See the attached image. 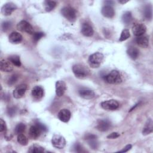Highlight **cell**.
<instances>
[{"label": "cell", "instance_id": "24", "mask_svg": "<svg viewBox=\"0 0 153 153\" xmlns=\"http://www.w3.org/2000/svg\"><path fill=\"white\" fill-rule=\"evenodd\" d=\"M127 53L131 59L135 60L138 57L139 55V51L137 48L131 46L129 47L127 50Z\"/></svg>", "mask_w": 153, "mask_h": 153}, {"label": "cell", "instance_id": "29", "mask_svg": "<svg viewBox=\"0 0 153 153\" xmlns=\"http://www.w3.org/2000/svg\"><path fill=\"white\" fill-rule=\"evenodd\" d=\"M8 60L16 66H21V61L20 57L17 55H12L8 57Z\"/></svg>", "mask_w": 153, "mask_h": 153}, {"label": "cell", "instance_id": "9", "mask_svg": "<svg viewBox=\"0 0 153 153\" xmlns=\"http://www.w3.org/2000/svg\"><path fill=\"white\" fill-rule=\"evenodd\" d=\"M146 27L142 23H139V22L135 23L133 24L132 26L133 33L134 36L137 37L144 35V33L146 32Z\"/></svg>", "mask_w": 153, "mask_h": 153}, {"label": "cell", "instance_id": "6", "mask_svg": "<svg viewBox=\"0 0 153 153\" xmlns=\"http://www.w3.org/2000/svg\"><path fill=\"white\" fill-rule=\"evenodd\" d=\"M53 146L57 149H63L66 145V140L63 136L59 134H54L51 139Z\"/></svg>", "mask_w": 153, "mask_h": 153}, {"label": "cell", "instance_id": "25", "mask_svg": "<svg viewBox=\"0 0 153 153\" xmlns=\"http://www.w3.org/2000/svg\"><path fill=\"white\" fill-rule=\"evenodd\" d=\"M43 152H44V148L38 144L32 145L28 149V152L30 153H40Z\"/></svg>", "mask_w": 153, "mask_h": 153}, {"label": "cell", "instance_id": "17", "mask_svg": "<svg viewBox=\"0 0 153 153\" xmlns=\"http://www.w3.org/2000/svg\"><path fill=\"white\" fill-rule=\"evenodd\" d=\"M102 14L106 18H112L115 15V11L111 5H105L102 8Z\"/></svg>", "mask_w": 153, "mask_h": 153}, {"label": "cell", "instance_id": "7", "mask_svg": "<svg viewBox=\"0 0 153 153\" xmlns=\"http://www.w3.org/2000/svg\"><path fill=\"white\" fill-rule=\"evenodd\" d=\"M101 107L107 111H114L119 108V103L114 100L111 99L106 101H103L100 104Z\"/></svg>", "mask_w": 153, "mask_h": 153}, {"label": "cell", "instance_id": "28", "mask_svg": "<svg viewBox=\"0 0 153 153\" xmlns=\"http://www.w3.org/2000/svg\"><path fill=\"white\" fill-rule=\"evenodd\" d=\"M56 2L53 1H44V6L45 10L47 12H50L52 11L56 7Z\"/></svg>", "mask_w": 153, "mask_h": 153}, {"label": "cell", "instance_id": "5", "mask_svg": "<svg viewBox=\"0 0 153 153\" xmlns=\"http://www.w3.org/2000/svg\"><path fill=\"white\" fill-rule=\"evenodd\" d=\"M61 13L62 16L69 22H73L75 21L76 18V13L75 10L70 6H66L62 8Z\"/></svg>", "mask_w": 153, "mask_h": 153}, {"label": "cell", "instance_id": "2", "mask_svg": "<svg viewBox=\"0 0 153 153\" xmlns=\"http://www.w3.org/2000/svg\"><path fill=\"white\" fill-rule=\"evenodd\" d=\"M72 71L75 76L79 79L86 78L89 74V69L82 64H76L72 67Z\"/></svg>", "mask_w": 153, "mask_h": 153}, {"label": "cell", "instance_id": "8", "mask_svg": "<svg viewBox=\"0 0 153 153\" xmlns=\"http://www.w3.org/2000/svg\"><path fill=\"white\" fill-rule=\"evenodd\" d=\"M17 28L18 30L29 34H33L34 33L32 26L26 20H22L19 22L17 25Z\"/></svg>", "mask_w": 153, "mask_h": 153}, {"label": "cell", "instance_id": "35", "mask_svg": "<svg viewBox=\"0 0 153 153\" xmlns=\"http://www.w3.org/2000/svg\"><path fill=\"white\" fill-rule=\"evenodd\" d=\"M17 78H18V76L17 75L14 74V75H11L8 79V84L10 85L14 84L17 81Z\"/></svg>", "mask_w": 153, "mask_h": 153}, {"label": "cell", "instance_id": "19", "mask_svg": "<svg viewBox=\"0 0 153 153\" xmlns=\"http://www.w3.org/2000/svg\"><path fill=\"white\" fill-rule=\"evenodd\" d=\"M81 33L85 36L90 37L93 35L94 30L90 24L88 23H84L81 27Z\"/></svg>", "mask_w": 153, "mask_h": 153}, {"label": "cell", "instance_id": "39", "mask_svg": "<svg viewBox=\"0 0 153 153\" xmlns=\"http://www.w3.org/2000/svg\"><path fill=\"white\" fill-rule=\"evenodd\" d=\"M131 145L130 144H128V145H127L125 147L123 148V149L122 150H120L119 152H127L128 151H129L131 148Z\"/></svg>", "mask_w": 153, "mask_h": 153}, {"label": "cell", "instance_id": "18", "mask_svg": "<svg viewBox=\"0 0 153 153\" xmlns=\"http://www.w3.org/2000/svg\"><path fill=\"white\" fill-rule=\"evenodd\" d=\"M136 42L137 44L142 48H147L149 46V36L147 35H141L137 36L136 39Z\"/></svg>", "mask_w": 153, "mask_h": 153}, {"label": "cell", "instance_id": "11", "mask_svg": "<svg viewBox=\"0 0 153 153\" xmlns=\"http://www.w3.org/2000/svg\"><path fill=\"white\" fill-rule=\"evenodd\" d=\"M27 90V85L25 84H22L18 85L13 91V94L14 98L20 99L22 97Z\"/></svg>", "mask_w": 153, "mask_h": 153}, {"label": "cell", "instance_id": "41", "mask_svg": "<svg viewBox=\"0 0 153 153\" xmlns=\"http://www.w3.org/2000/svg\"><path fill=\"white\" fill-rule=\"evenodd\" d=\"M128 2V1H119V2L120 3H121V4H125V3H126V2Z\"/></svg>", "mask_w": 153, "mask_h": 153}, {"label": "cell", "instance_id": "15", "mask_svg": "<svg viewBox=\"0 0 153 153\" xmlns=\"http://www.w3.org/2000/svg\"><path fill=\"white\" fill-rule=\"evenodd\" d=\"M56 88V94L57 96L60 97L63 95L66 90V85L65 82L63 81H57L56 82L55 85Z\"/></svg>", "mask_w": 153, "mask_h": 153}, {"label": "cell", "instance_id": "12", "mask_svg": "<svg viewBox=\"0 0 153 153\" xmlns=\"http://www.w3.org/2000/svg\"><path fill=\"white\" fill-rule=\"evenodd\" d=\"M85 140L87 142L88 145L93 149L98 148V141L97 136L93 134H87L85 136Z\"/></svg>", "mask_w": 153, "mask_h": 153}, {"label": "cell", "instance_id": "23", "mask_svg": "<svg viewBox=\"0 0 153 153\" xmlns=\"http://www.w3.org/2000/svg\"><path fill=\"white\" fill-rule=\"evenodd\" d=\"M153 131V122L151 118L148 119L145 125L142 130V134L143 135H148L151 133Z\"/></svg>", "mask_w": 153, "mask_h": 153}, {"label": "cell", "instance_id": "33", "mask_svg": "<svg viewBox=\"0 0 153 153\" xmlns=\"http://www.w3.org/2000/svg\"><path fill=\"white\" fill-rule=\"evenodd\" d=\"M33 40L35 42H36L38 41H39L42 36H44V34L43 32H34L33 34Z\"/></svg>", "mask_w": 153, "mask_h": 153}, {"label": "cell", "instance_id": "27", "mask_svg": "<svg viewBox=\"0 0 153 153\" xmlns=\"http://www.w3.org/2000/svg\"><path fill=\"white\" fill-rule=\"evenodd\" d=\"M122 20L123 23L127 25L130 24L133 20V17L131 12L130 11L125 12L122 16Z\"/></svg>", "mask_w": 153, "mask_h": 153}, {"label": "cell", "instance_id": "31", "mask_svg": "<svg viewBox=\"0 0 153 153\" xmlns=\"http://www.w3.org/2000/svg\"><path fill=\"white\" fill-rule=\"evenodd\" d=\"M25 129H26L25 124L23 123H20L16 126L14 131H15L16 134H19L23 133L25 131Z\"/></svg>", "mask_w": 153, "mask_h": 153}, {"label": "cell", "instance_id": "32", "mask_svg": "<svg viewBox=\"0 0 153 153\" xmlns=\"http://www.w3.org/2000/svg\"><path fill=\"white\" fill-rule=\"evenodd\" d=\"M130 36V34L129 30L127 29H124V30H123V31L121 32L119 41H125V40L127 39Z\"/></svg>", "mask_w": 153, "mask_h": 153}, {"label": "cell", "instance_id": "21", "mask_svg": "<svg viewBox=\"0 0 153 153\" xmlns=\"http://www.w3.org/2000/svg\"><path fill=\"white\" fill-rule=\"evenodd\" d=\"M79 95L84 99H91L95 96L94 92L89 89H81L78 90Z\"/></svg>", "mask_w": 153, "mask_h": 153}, {"label": "cell", "instance_id": "40", "mask_svg": "<svg viewBox=\"0 0 153 153\" xmlns=\"http://www.w3.org/2000/svg\"><path fill=\"white\" fill-rule=\"evenodd\" d=\"M8 114L10 115V116H13L14 114H15V112H16V109L14 107H12V108H10L8 109Z\"/></svg>", "mask_w": 153, "mask_h": 153}, {"label": "cell", "instance_id": "38", "mask_svg": "<svg viewBox=\"0 0 153 153\" xmlns=\"http://www.w3.org/2000/svg\"><path fill=\"white\" fill-rule=\"evenodd\" d=\"M120 136V134L117 132H113L112 133H111L110 134H109L107 137L109 139H115L117 138Z\"/></svg>", "mask_w": 153, "mask_h": 153}, {"label": "cell", "instance_id": "34", "mask_svg": "<svg viewBox=\"0 0 153 153\" xmlns=\"http://www.w3.org/2000/svg\"><path fill=\"white\" fill-rule=\"evenodd\" d=\"M2 29L3 31H7V30H8L11 26V23L9 21H5L2 23Z\"/></svg>", "mask_w": 153, "mask_h": 153}, {"label": "cell", "instance_id": "36", "mask_svg": "<svg viewBox=\"0 0 153 153\" xmlns=\"http://www.w3.org/2000/svg\"><path fill=\"white\" fill-rule=\"evenodd\" d=\"M0 131L1 133H6L7 131V126L5 122L2 120H0Z\"/></svg>", "mask_w": 153, "mask_h": 153}, {"label": "cell", "instance_id": "22", "mask_svg": "<svg viewBox=\"0 0 153 153\" xmlns=\"http://www.w3.org/2000/svg\"><path fill=\"white\" fill-rule=\"evenodd\" d=\"M32 95L36 99H40L44 96V89L41 86L36 85L32 90Z\"/></svg>", "mask_w": 153, "mask_h": 153}, {"label": "cell", "instance_id": "37", "mask_svg": "<svg viewBox=\"0 0 153 153\" xmlns=\"http://www.w3.org/2000/svg\"><path fill=\"white\" fill-rule=\"evenodd\" d=\"M74 151L76 152H84L83 150V148L82 146V145H81L79 143H76L74 146Z\"/></svg>", "mask_w": 153, "mask_h": 153}, {"label": "cell", "instance_id": "13", "mask_svg": "<svg viewBox=\"0 0 153 153\" xmlns=\"http://www.w3.org/2000/svg\"><path fill=\"white\" fill-rule=\"evenodd\" d=\"M0 69L2 71L10 72L13 71L14 65L9 60L1 59L0 62Z\"/></svg>", "mask_w": 153, "mask_h": 153}, {"label": "cell", "instance_id": "4", "mask_svg": "<svg viewBox=\"0 0 153 153\" xmlns=\"http://www.w3.org/2000/svg\"><path fill=\"white\" fill-rule=\"evenodd\" d=\"M105 80L111 84H118L122 82L120 73L117 70H112L108 75L105 76Z\"/></svg>", "mask_w": 153, "mask_h": 153}, {"label": "cell", "instance_id": "14", "mask_svg": "<svg viewBox=\"0 0 153 153\" xmlns=\"http://www.w3.org/2000/svg\"><path fill=\"white\" fill-rule=\"evenodd\" d=\"M111 122L106 119H102L97 121L96 128L100 131H106L111 127Z\"/></svg>", "mask_w": 153, "mask_h": 153}, {"label": "cell", "instance_id": "20", "mask_svg": "<svg viewBox=\"0 0 153 153\" xmlns=\"http://www.w3.org/2000/svg\"><path fill=\"white\" fill-rule=\"evenodd\" d=\"M23 39V37L20 33H19L17 32H13L10 33L8 37V40L9 41L14 44H19L22 42Z\"/></svg>", "mask_w": 153, "mask_h": 153}, {"label": "cell", "instance_id": "30", "mask_svg": "<svg viewBox=\"0 0 153 153\" xmlns=\"http://www.w3.org/2000/svg\"><path fill=\"white\" fill-rule=\"evenodd\" d=\"M17 140L18 143H20L21 145H23V146L27 145V143H28V139L23 133L18 134Z\"/></svg>", "mask_w": 153, "mask_h": 153}, {"label": "cell", "instance_id": "3", "mask_svg": "<svg viewBox=\"0 0 153 153\" xmlns=\"http://www.w3.org/2000/svg\"><path fill=\"white\" fill-rule=\"evenodd\" d=\"M103 59L104 56L102 53L96 52L89 56L88 62L92 68H97L103 62Z\"/></svg>", "mask_w": 153, "mask_h": 153}, {"label": "cell", "instance_id": "16", "mask_svg": "<svg viewBox=\"0 0 153 153\" xmlns=\"http://www.w3.org/2000/svg\"><path fill=\"white\" fill-rule=\"evenodd\" d=\"M57 117L63 123H67L71 118V114L69 110L67 109H62L59 112Z\"/></svg>", "mask_w": 153, "mask_h": 153}, {"label": "cell", "instance_id": "26", "mask_svg": "<svg viewBox=\"0 0 153 153\" xmlns=\"http://www.w3.org/2000/svg\"><path fill=\"white\" fill-rule=\"evenodd\" d=\"M143 16L147 20H151L152 12V7L151 5H146L143 10Z\"/></svg>", "mask_w": 153, "mask_h": 153}, {"label": "cell", "instance_id": "1", "mask_svg": "<svg viewBox=\"0 0 153 153\" xmlns=\"http://www.w3.org/2000/svg\"><path fill=\"white\" fill-rule=\"evenodd\" d=\"M47 131V128L46 126L40 123L39 121H36L35 125L32 126L29 130V134L31 138L33 139H38L42 132H45Z\"/></svg>", "mask_w": 153, "mask_h": 153}, {"label": "cell", "instance_id": "10", "mask_svg": "<svg viewBox=\"0 0 153 153\" xmlns=\"http://www.w3.org/2000/svg\"><path fill=\"white\" fill-rule=\"evenodd\" d=\"M16 8L17 6L13 2H7L2 7L1 13L4 16H9L11 15V13L16 10Z\"/></svg>", "mask_w": 153, "mask_h": 153}]
</instances>
